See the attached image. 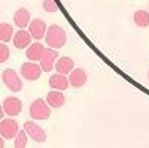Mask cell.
<instances>
[{"label":"cell","instance_id":"9c48e42d","mask_svg":"<svg viewBox=\"0 0 149 148\" xmlns=\"http://www.w3.org/2000/svg\"><path fill=\"white\" fill-rule=\"evenodd\" d=\"M46 30H48L46 24L40 18H36V20L30 21V24H29V32L31 33L33 38L37 39V41H40V39L45 38V36H46Z\"/></svg>","mask_w":149,"mask_h":148},{"label":"cell","instance_id":"7c38bea8","mask_svg":"<svg viewBox=\"0 0 149 148\" xmlns=\"http://www.w3.org/2000/svg\"><path fill=\"white\" fill-rule=\"evenodd\" d=\"M49 85H51L52 90H60V91H64L69 88L70 85V81L69 78H66V75H63V73H55V75H52L51 78H49Z\"/></svg>","mask_w":149,"mask_h":148},{"label":"cell","instance_id":"ac0fdd59","mask_svg":"<svg viewBox=\"0 0 149 148\" xmlns=\"http://www.w3.org/2000/svg\"><path fill=\"white\" fill-rule=\"evenodd\" d=\"M15 32L12 29L10 24L8 22H2L0 24V41L2 42H9L10 39H14Z\"/></svg>","mask_w":149,"mask_h":148},{"label":"cell","instance_id":"6da1fadb","mask_svg":"<svg viewBox=\"0 0 149 148\" xmlns=\"http://www.w3.org/2000/svg\"><path fill=\"white\" fill-rule=\"evenodd\" d=\"M46 45L51 46V48H55V49H60L63 48L67 42V34L64 32L63 27L57 26V24H54V26H49L48 30H46Z\"/></svg>","mask_w":149,"mask_h":148},{"label":"cell","instance_id":"44dd1931","mask_svg":"<svg viewBox=\"0 0 149 148\" xmlns=\"http://www.w3.org/2000/svg\"><path fill=\"white\" fill-rule=\"evenodd\" d=\"M43 9L46 12H55L57 11V3L54 0H43Z\"/></svg>","mask_w":149,"mask_h":148},{"label":"cell","instance_id":"277c9868","mask_svg":"<svg viewBox=\"0 0 149 148\" xmlns=\"http://www.w3.org/2000/svg\"><path fill=\"white\" fill-rule=\"evenodd\" d=\"M42 66H39L36 63V61H27V63H22L21 66V76L24 79H27V81H36V79H39L40 75H42Z\"/></svg>","mask_w":149,"mask_h":148},{"label":"cell","instance_id":"e0dca14e","mask_svg":"<svg viewBox=\"0 0 149 148\" xmlns=\"http://www.w3.org/2000/svg\"><path fill=\"white\" fill-rule=\"evenodd\" d=\"M133 20H134V22H136V26H137V27L145 29V27L149 26V12L143 11V9L136 11L134 15H133Z\"/></svg>","mask_w":149,"mask_h":148},{"label":"cell","instance_id":"ffe728a7","mask_svg":"<svg viewBox=\"0 0 149 148\" xmlns=\"http://www.w3.org/2000/svg\"><path fill=\"white\" fill-rule=\"evenodd\" d=\"M9 48L6 45V42H2V45H0V61L2 63H5V61L9 58Z\"/></svg>","mask_w":149,"mask_h":148},{"label":"cell","instance_id":"9a60e30c","mask_svg":"<svg viewBox=\"0 0 149 148\" xmlns=\"http://www.w3.org/2000/svg\"><path fill=\"white\" fill-rule=\"evenodd\" d=\"M46 102L51 108H61L66 102V97L60 90H52L46 94Z\"/></svg>","mask_w":149,"mask_h":148},{"label":"cell","instance_id":"52a82bcc","mask_svg":"<svg viewBox=\"0 0 149 148\" xmlns=\"http://www.w3.org/2000/svg\"><path fill=\"white\" fill-rule=\"evenodd\" d=\"M2 108L5 109L6 115H9V117H17L18 114H21V111H22V102L19 100L18 97L10 96V97H6L5 100H3Z\"/></svg>","mask_w":149,"mask_h":148},{"label":"cell","instance_id":"ba28073f","mask_svg":"<svg viewBox=\"0 0 149 148\" xmlns=\"http://www.w3.org/2000/svg\"><path fill=\"white\" fill-rule=\"evenodd\" d=\"M24 130H26L29 133V136L31 139H34L36 142H45L46 141L45 130L40 126H37L34 121H26L24 123Z\"/></svg>","mask_w":149,"mask_h":148},{"label":"cell","instance_id":"7a4b0ae2","mask_svg":"<svg viewBox=\"0 0 149 148\" xmlns=\"http://www.w3.org/2000/svg\"><path fill=\"white\" fill-rule=\"evenodd\" d=\"M30 117L33 120H48L51 117V106L43 99H36L30 105Z\"/></svg>","mask_w":149,"mask_h":148},{"label":"cell","instance_id":"5bb4252c","mask_svg":"<svg viewBox=\"0 0 149 148\" xmlns=\"http://www.w3.org/2000/svg\"><path fill=\"white\" fill-rule=\"evenodd\" d=\"M14 21L15 26L19 29H26L30 24V12L26 8H19L15 14H14Z\"/></svg>","mask_w":149,"mask_h":148},{"label":"cell","instance_id":"3957f363","mask_svg":"<svg viewBox=\"0 0 149 148\" xmlns=\"http://www.w3.org/2000/svg\"><path fill=\"white\" fill-rule=\"evenodd\" d=\"M2 81L5 82V85L10 90V91H21L22 90V81L19 78V75L12 70V69H5L2 72Z\"/></svg>","mask_w":149,"mask_h":148},{"label":"cell","instance_id":"8fae6325","mask_svg":"<svg viewBox=\"0 0 149 148\" xmlns=\"http://www.w3.org/2000/svg\"><path fill=\"white\" fill-rule=\"evenodd\" d=\"M31 33L30 32H26L24 29H19L17 33H15V36H14V45H15V48L17 49H24V48H27L30 43H31Z\"/></svg>","mask_w":149,"mask_h":148},{"label":"cell","instance_id":"7402d4cb","mask_svg":"<svg viewBox=\"0 0 149 148\" xmlns=\"http://www.w3.org/2000/svg\"><path fill=\"white\" fill-rule=\"evenodd\" d=\"M148 78H149V72H148Z\"/></svg>","mask_w":149,"mask_h":148},{"label":"cell","instance_id":"2e32d148","mask_svg":"<svg viewBox=\"0 0 149 148\" xmlns=\"http://www.w3.org/2000/svg\"><path fill=\"white\" fill-rule=\"evenodd\" d=\"M73 60L70 57H60L57 61H55V70L58 73H63V75H67L73 70Z\"/></svg>","mask_w":149,"mask_h":148},{"label":"cell","instance_id":"5b68a950","mask_svg":"<svg viewBox=\"0 0 149 148\" xmlns=\"http://www.w3.org/2000/svg\"><path fill=\"white\" fill-rule=\"evenodd\" d=\"M19 132L18 123L14 118H3L2 123H0V135L5 139H12L15 138Z\"/></svg>","mask_w":149,"mask_h":148},{"label":"cell","instance_id":"d6986e66","mask_svg":"<svg viewBox=\"0 0 149 148\" xmlns=\"http://www.w3.org/2000/svg\"><path fill=\"white\" fill-rule=\"evenodd\" d=\"M27 139H29V133L26 130H19L18 135L15 136V142H14L15 148H24L27 145Z\"/></svg>","mask_w":149,"mask_h":148},{"label":"cell","instance_id":"30bf717a","mask_svg":"<svg viewBox=\"0 0 149 148\" xmlns=\"http://www.w3.org/2000/svg\"><path fill=\"white\" fill-rule=\"evenodd\" d=\"M86 79H88V76H86V72L79 67V69H73L70 72V76H69V81H70V85L74 88H81L84 87V85L86 84Z\"/></svg>","mask_w":149,"mask_h":148},{"label":"cell","instance_id":"4fadbf2b","mask_svg":"<svg viewBox=\"0 0 149 148\" xmlns=\"http://www.w3.org/2000/svg\"><path fill=\"white\" fill-rule=\"evenodd\" d=\"M45 53V46L39 42L36 43H30L27 46V51H26V57L30 60V61H40L42 55Z\"/></svg>","mask_w":149,"mask_h":148},{"label":"cell","instance_id":"8992f818","mask_svg":"<svg viewBox=\"0 0 149 148\" xmlns=\"http://www.w3.org/2000/svg\"><path fill=\"white\" fill-rule=\"evenodd\" d=\"M58 60V53L55 48H51L48 46L45 48V53L40 58V66L43 69V72H49L55 67V61Z\"/></svg>","mask_w":149,"mask_h":148}]
</instances>
